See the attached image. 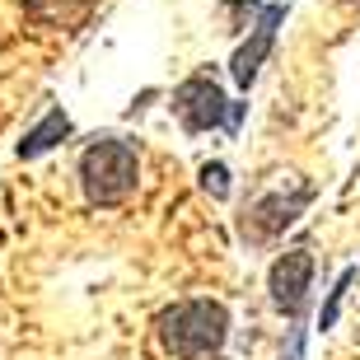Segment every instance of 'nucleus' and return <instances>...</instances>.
Here are the masks:
<instances>
[{
    "label": "nucleus",
    "mask_w": 360,
    "mask_h": 360,
    "mask_svg": "<svg viewBox=\"0 0 360 360\" xmlns=\"http://www.w3.org/2000/svg\"><path fill=\"white\" fill-rule=\"evenodd\" d=\"M178 112V122H183V131H215V127H225L229 131V98L225 89H220V80L215 75H206V70H197V75H187L183 84L174 89V103H169Z\"/></svg>",
    "instance_id": "obj_3"
},
{
    "label": "nucleus",
    "mask_w": 360,
    "mask_h": 360,
    "mask_svg": "<svg viewBox=\"0 0 360 360\" xmlns=\"http://www.w3.org/2000/svg\"><path fill=\"white\" fill-rule=\"evenodd\" d=\"M70 131H75V127H70L66 112H61V108H47L38 127H28V131H24V141H19V160H38V155L56 150Z\"/></svg>",
    "instance_id": "obj_7"
},
{
    "label": "nucleus",
    "mask_w": 360,
    "mask_h": 360,
    "mask_svg": "<svg viewBox=\"0 0 360 360\" xmlns=\"http://www.w3.org/2000/svg\"><path fill=\"white\" fill-rule=\"evenodd\" d=\"M281 360H304V319H290V342H285Z\"/></svg>",
    "instance_id": "obj_10"
},
{
    "label": "nucleus",
    "mask_w": 360,
    "mask_h": 360,
    "mask_svg": "<svg viewBox=\"0 0 360 360\" xmlns=\"http://www.w3.org/2000/svg\"><path fill=\"white\" fill-rule=\"evenodd\" d=\"M356 276H360L356 267L342 271V276H337V285L328 290V304H323V314H319V328H323V333H328V328L337 323V309H342V300H347V290H351V281H356Z\"/></svg>",
    "instance_id": "obj_8"
},
{
    "label": "nucleus",
    "mask_w": 360,
    "mask_h": 360,
    "mask_svg": "<svg viewBox=\"0 0 360 360\" xmlns=\"http://www.w3.org/2000/svg\"><path fill=\"white\" fill-rule=\"evenodd\" d=\"M309 285H314V257H309V248H290V253H281L276 262H271L267 290H271V304H276L285 319H304Z\"/></svg>",
    "instance_id": "obj_5"
},
{
    "label": "nucleus",
    "mask_w": 360,
    "mask_h": 360,
    "mask_svg": "<svg viewBox=\"0 0 360 360\" xmlns=\"http://www.w3.org/2000/svg\"><path fill=\"white\" fill-rule=\"evenodd\" d=\"M290 5H295V0H271V5L257 10L253 24H248V38L239 42V52L229 56V80L239 84V89H253V84H257V75H262V66H267L271 47H276V28L285 24Z\"/></svg>",
    "instance_id": "obj_4"
},
{
    "label": "nucleus",
    "mask_w": 360,
    "mask_h": 360,
    "mask_svg": "<svg viewBox=\"0 0 360 360\" xmlns=\"http://www.w3.org/2000/svg\"><path fill=\"white\" fill-rule=\"evenodd\" d=\"M155 333L174 360H220L229 342V309L220 300H178L155 319Z\"/></svg>",
    "instance_id": "obj_1"
},
{
    "label": "nucleus",
    "mask_w": 360,
    "mask_h": 360,
    "mask_svg": "<svg viewBox=\"0 0 360 360\" xmlns=\"http://www.w3.org/2000/svg\"><path fill=\"white\" fill-rule=\"evenodd\" d=\"M309 201H314V187L300 183V187H281V192H262V197L243 211V234H253V239H276L285 225H295L300 220V211H304Z\"/></svg>",
    "instance_id": "obj_6"
},
{
    "label": "nucleus",
    "mask_w": 360,
    "mask_h": 360,
    "mask_svg": "<svg viewBox=\"0 0 360 360\" xmlns=\"http://www.w3.org/2000/svg\"><path fill=\"white\" fill-rule=\"evenodd\" d=\"M141 178V155L122 136H98L80 155V187L89 206H122L136 192Z\"/></svg>",
    "instance_id": "obj_2"
},
{
    "label": "nucleus",
    "mask_w": 360,
    "mask_h": 360,
    "mask_svg": "<svg viewBox=\"0 0 360 360\" xmlns=\"http://www.w3.org/2000/svg\"><path fill=\"white\" fill-rule=\"evenodd\" d=\"M201 187L211 192L215 201H225L229 197V169L220 160H211V164H201Z\"/></svg>",
    "instance_id": "obj_9"
}]
</instances>
